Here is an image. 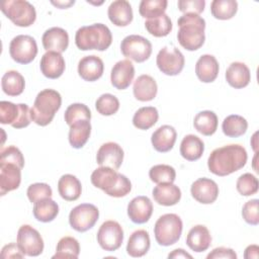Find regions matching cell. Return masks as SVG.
Wrapping results in <instances>:
<instances>
[{"mask_svg": "<svg viewBox=\"0 0 259 259\" xmlns=\"http://www.w3.org/2000/svg\"><path fill=\"white\" fill-rule=\"evenodd\" d=\"M247 159V151L243 146L231 144L214 149L207 159V167L214 175L227 176L243 168Z\"/></svg>", "mask_w": 259, "mask_h": 259, "instance_id": "1", "label": "cell"}, {"mask_svg": "<svg viewBox=\"0 0 259 259\" xmlns=\"http://www.w3.org/2000/svg\"><path fill=\"white\" fill-rule=\"evenodd\" d=\"M179 30L178 42L187 51H196L202 47L205 40V20L198 14L186 13L177 20Z\"/></svg>", "mask_w": 259, "mask_h": 259, "instance_id": "2", "label": "cell"}, {"mask_svg": "<svg viewBox=\"0 0 259 259\" xmlns=\"http://www.w3.org/2000/svg\"><path fill=\"white\" fill-rule=\"evenodd\" d=\"M90 179L95 187L112 197H123L132 190L130 179L110 167L100 166L92 172Z\"/></svg>", "mask_w": 259, "mask_h": 259, "instance_id": "3", "label": "cell"}, {"mask_svg": "<svg viewBox=\"0 0 259 259\" xmlns=\"http://www.w3.org/2000/svg\"><path fill=\"white\" fill-rule=\"evenodd\" d=\"M112 42L110 29L103 23H94L80 27L75 34V44L81 51H105Z\"/></svg>", "mask_w": 259, "mask_h": 259, "instance_id": "4", "label": "cell"}, {"mask_svg": "<svg viewBox=\"0 0 259 259\" xmlns=\"http://www.w3.org/2000/svg\"><path fill=\"white\" fill-rule=\"evenodd\" d=\"M62 105L61 94L54 89H44L37 93L30 108L31 120L40 126L50 124Z\"/></svg>", "mask_w": 259, "mask_h": 259, "instance_id": "5", "label": "cell"}, {"mask_svg": "<svg viewBox=\"0 0 259 259\" xmlns=\"http://www.w3.org/2000/svg\"><path fill=\"white\" fill-rule=\"evenodd\" d=\"M183 224L176 213L161 215L154 227V235L157 243L161 246H171L181 237Z\"/></svg>", "mask_w": 259, "mask_h": 259, "instance_id": "6", "label": "cell"}, {"mask_svg": "<svg viewBox=\"0 0 259 259\" xmlns=\"http://www.w3.org/2000/svg\"><path fill=\"white\" fill-rule=\"evenodd\" d=\"M0 9L8 19L20 27H28L36 19L34 6L25 0H7L1 2Z\"/></svg>", "mask_w": 259, "mask_h": 259, "instance_id": "7", "label": "cell"}, {"mask_svg": "<svg viewBox=\"0 0 259 259\" xmlns=\"http://www.w3.org/2000/svg\"><path fill=\"white\" fill-rule=\"evenodd\" d=\"M30 121V109L27 104H14L4 100L0 102V122L2 124H11L14 128H22L29 125Z\"/></svg>", "mask_w": 259, "mask_h": 259, "instance_id": "8", "label": "cell"}, {"mask_svg": "<svg viewBox=\"0 0 259 259\" xmlns=\"http://www.w3.org/2000/svg\"><path fill=\"white\" fill-rule=\"evenodd\" d=\"M121 54L137 63L147 61L152 54L151 41L138 34H131L125 36L120 44Z\"/></svg>", "mask_w": 259, "mask_h": 259, "instance_id": "9", "label": "cell"}, {"mask_svg": "<svg viewBox=\"0 0 259 259\" xmlns=\"http://www.w3.org/2000/svg\"><path fill=\"white\" fill-rule=\"evenodd\" d=\"M9 54L13 61L26 65L31 63L37 55L35 39L27 34H19L12 38L9 45Z\"/></svg>", "mask_w": 259, "mask_h": 259, "instance_id": "10", "label": "cell"}, {"mask_svg": "<svg viewBox=\"0 0 259 259\" xmlns=\"http://www.w3.org/2000/svg\"><path fill=\"white\" fill-rule=\"evenodd\" d=\"M99 218L98 208L91 203H81L69 213V224L77 232L84 233L94 227Z\"/></svg>", "mask_w": 259, "mask_h": 259, "instance_id": "11", "label": "cell"}, {"mask_svg": "<svg viewBox=\"0 0 259 259\" xmlns=\"http://www.w3.org/2000/svg\"><path fill=\"white\" fill-rule=\"evenodd\" d=\"M156 64L163 74L176 76L183 70L185 59L183 54L177 48L164 47L157 55Z\"/></svg>", "mask_w": 259, "mask_h": 259, "instance_id": "12", "label": "cell"}, {"mask_svg": "<svg viewBox=\"0 0 259 259\" xmlns=\"http://www.w3.org/2000/svg\"><path fill=\"white\" fill-rule=\"evenodd\" d=\"M17 244L25 256L35 257L44 251V240L37 230L29 225H22L17 232Z\"/></svg>", "mask_w": 259, "mask_h": 259, "instance_id": "13", "label": "cell"}, {"mask_svg": "<svg viewBox=\"0 0 259 259\" xmlns=\"http://www.w3.org/2000/svg\"><path fill=\"white\" fill-rule=\"evenodd\" d=\"M97 242L105 251L117 250L123 242L122 227L115 221L104 222L97 232Z\"/></svg>", "mask_w": 259, "mask_h": 259, "instance_id": "14", "label": "cell"}, {"mask_svg": "<svg viewBox=\"0 0 259 259\" xmlns=\"http://www.w3.org/2000/svg\"><path fill=\"white\" fill-rule=\"evenodd\" d=\"M123 150L114 142H107L100 146L96 154V162L99 166L118 169L123 161Z\"/></svg>", "mask_w": 259, "mask_h": 259, "instance_id": "15", "label": "cell"}, {"mask_svg": "<svg viewBox=\"0 0 259 259\" xmlns=\"http://www.w3.org/2000/svg\"><path fill=\"white\" fill-rule=\"evenodd\" d=\"M190 192L196 201L202 204H210L218 198L219 186L212 179L202 177L191 184Z\"/></svg>", "mask_w": 259, "mask_h": 259, "instance_id": "16", "label": "cell"}, {"mask_svg": "<svg viewBox=\"0 0 259 259\" xmlns=\"http://www.w3.org/2000/svg\"><path fill=\"white\" fill-rule=\"evenodd\" d=\"M135 77V67L133 63L125 59L118 61L111 69L110 81L114 88L118 90L126 89Z\"/></svg>", "mask_w": 259, "mask_h": 259, "instance_id": "17", "label": "cell"}, {"mask_svg": "<svg viewBox=\"0 0 259 259\" xmlns=\"http://www.w3.org/2000/svg\"><path fill=\"white\" fill-rule=\"evenodd\" d=\"M153 213V203L148 196L134 197L127 204V215L135 224L147 223Z\"/></svg>", "mask_w": 259, "mask_h": 259, "instance_id": "18", "label": "cell"}, {"mask_svg": "<svg viewBox=\"0 0 259 259\" xmlns=\"http://www.w3.org/2000/svg\"><path fill=\"white\" fill-rule=\"evenodd\" d=\"M44 49L47 52L63 53L69 46V34L62 27H51L47 29L41 37Z\"/></svg>", "mask_w": 259, "mask_h": 259, "instance_id": "19", "label": "cell"}, {"mask_svg": "<svg viewBox=\"0 0 259 259\" xmlns=\"http://www.w3.org/2000/svg\"><path fill=\"white\" fill-rule=\"evenodd\" d=\"M39 68L45 77L49 79H58L63 75L66 63L60 53L47 52L40 59Z\"/></svg>", "mask_w": 259, "mask_h": 259, "instance_id": "20", "label": "cell"}, {"mask_svg": "<svg viewBox=\"0 0 259 259\" xmlns=\"http://www.w3.org/2000/svg\"><path fill=\"white\" fill-rule=\"evenodd\" d=\"M21 182V168L11 163H0V193L15 190Z\"/></svg>", "mask_w": 259, "mask_h": 259, "instance_id": "21", "label": "cell"}, {"mask_svg": "<svg viewBox=\"0 0 259 259\" xmlns=\"http://www.w3.org/2000/svg\"><path fill=\"white\" fill-rule=\"evenodd\" d=\"M103 71V61L95 55L85 56L78 63V74L84 81L94 82L98 80L102 76Z\"/></svg>", "mask_w": 259, "mask_h": 259, "instance_id": "22", "label": "cell"}, {"mask_svg": "<svg viewBox=\"0 0 259 259\" xmlns=\"http://www.w3.org/2000/svg\"><path fill=\"white\" fill-rule=\"evenodd\" d=\"M177 133L175 128L169 124H164L158 127L151 137V142L154 149L160 153H166L172 150L176 142Z\"/></svg>", "mask_w": 259, "mask_h": 259, "instance_id": "23", "label": "cell"}, {"mask_svg": "<svg viewBox=\"0 0 259 259\" xmlns=\"http://www.w3.org/2000/svg\"><path fill=\"white\" fill-rule=\"evenodd\" d=\"M109 20L116 26H126L133 21V9L128 1L115 0L107 9Z\"/></svg>", "mask_w": 259, "mask_h": 259, "instance_id": "24", "label": "cell"}, {"mask_svg": "<svg viewBox=\"0 0 259 259\" xmlns=\"http://www.w3.org/2000/svg\"><path fill=\"white\" fill-rule=\"evenodd\" d=\"M219 62L212 55H202L195 64V74L203 83L213 82L219 75Z\"/></svg>", "mask_w": 259, "mask_h": 259, "instance_id": "25", "label": "cell"}, {"mask_svg": "<svg viewBox=\"0 0 259 259\" xmlns=\"http://www.w3.org/2000/svg\"><path fill=\"white\" fill-rule=\"evenodd\" d=\"M211 244V236L208 229L203 225L192 227L186 237V245L194 252L206 251Z\"/></svg>", "mask_w": 259, "mask_h": 259, "instance_id": "26", "label": "cell"}, {"mask_svg": "<svg viewBox=\"0 0 259 259\" xmlns=\"http://www.w3.org/2000/svg\"><path fill=\"white\" fill-rule=\"evenodd\" d=\"M225 76L228 84L235 89H242L251 81L250 70L242 62H233L228 67Z\"/></svg>", "mask_w": 259, "mask_h": 259, "instance_id": "27", "label": "cell"}, {"mask_svg": "<svg viewBox=\"0 0 259 259\" xmlns=\"http://www.w3.org/2000/svg\"><path fill=\"white\" fill-rule=\"evenodd\" d=\"M152 195L158 204L172 206L179 202L181 198V190L173 183H160L154 187Z\"/></svg>", "mask_w": 259, "mask_h": 259, "instance_id": "28", "label": "cell"}, {"mask_svg": "<svg viewBox=\"0 0 259 259\" xmlns=\"http://www.w3.org/2000/svg\"><path fill=\"white\" fill-rule=\"evenodd\" d=\"M134 96L139 101H151L158 92V86L155 79L147 74L139 76L134 82Z\"/></svg>", "mask_w": 259, "mask_h": 259, "instance_id": "29", "label": "cell"}, {"mask_svg": "<svg viewBox=\"0 0 259 259\" xmlns=\"http://www.w3.org/2000/svg\"><path fill=\"white\" fill-rule=\"evenodd\" d=\"M151 241L149 233L146 230H137L128 238L126 244V253L135 258L143 257L150 249Z\"/></svg>", "mask_w": 259, "mask_h": 259, "instance_id": "30", "label": "cell"}, {"mask_svg": "<svg viewBox=\"0 0 259 259\" xmlns=\"http://www.w3.org/2000/svg\"><path fill=\"white\" fill-rule=\"evenodd\" d=\"M58 191L63 199L75 201L81 195L82 185L75 175L65 174L58 181Z\"/></svg>", "mask_w": 259, "mask_h": 259, "instance_id": "31", "label": "cell"}, {"mask_svg": "<svg viewBox=\"0 0 259 259\" xmlns=\"http://www.w3.org/2000/svg\"><path fill=\"white\" fill-rule=\"evenodd\" d=\"M91 134L90 120L80 119L70 125L69 143L74 149H81L89 140Z\"/></svg>", "mask_w": 259, "mask_h": 259, "instance_id": "32", "label": "cell"}, {"mask_svg": "<svg viewBox=\"0 0 259 259\" xmlns=\"http://www.w3.org/2000/svg\"><path fill=\"white\" fill-rule=\"evenodd\" d=\"M204 151V144L195 135L185 136L180 144V154L187 161L198 160Z\"/></svg>", "mask_w": 259, "mask_h": 259, "instance_id": "33", "label": "cell"}, {"mask_svg": "<svg viewBox=\"0 0 259 259\" xmlns=\"http://www.w3.org/2000/svg\"><path fill=\"white\" fill-rule=\"evenodd\" d=\"M1 87L3 92L8 96H18L24 90L25 81L19 72L9 70L1 79Z\"/></svg>", "mask_w": 259, "mask_h": 259, "instance_id": "34", "label": "cell"}, {"mask_svg": "<svg viewBox=\"0 0 259 259\" xmlns=\"http://www.w3.org/2000/svg\"><path fill=\"white\" fill-rule=\"evenodd\" d=\"M32 213L38 222L50 223L54 221L58 215L59 205L51 197L45 198L34 202Z\"/></svg>", "mask_w": 259, "mask_h": 259, "instance_id": "35", "label": "cell"}, {"mask_svg": "<svg viewBox=\"0 0 259 259\" xmlns=\"http://www.w3.org/2000/svg\"><path fill=\"white\" fill-rule=\"evenodd\" d=\"M218 116L211 110H203L194 116L193 125L195 130L203 136H211L218 128Z\"/></svg>", "mask_w": 259, "mask_h": 259, "instance_id": "36", "label": "cell"}, {"mask_svg": "<svg viewBox=\"0 0 259 259\" xmlns=\"http://www.w3.org/2000/svg\"><path fill=\"white\" fill-rule=\"evenodd\" d=\"M159 118V113L154 106H144L139 108L133 117V124L139 130H149L152 127Z\"/></svg>", "mask_w": 259, "mask_h": 259, "instance_id": "37", "label": "cell"}, {"mask_svg": "<svg viewBox=\"0 0 259 259\" xmlns=\"http://www.w3.org/2000/svg\"><path fill=\"white\" fill-rule=\"evenodd\" d=\"M248 128V122L246 118L238 114L228 115L223 123L222 130L223 133L230 138H239L243 136Z\"/></svg>", "mask_w": 259, "mask_h": 259, "instance_id": "38", "label": "cell"}, {"mask_svg": "<svg viewBox=\"0 0 259 259\" xmlns=\"http://www.w3.org/2000/svg\"><path fill=\"white\" fill-rule=\"evenodd\" d=\"M238 2L235 0H213L210 4L211 15L220 20H228L235 16Z\"/></svg>", "mask_w": 259, "mask_h": 259, "instance_id": "39", "label": "cell"}, {"mask_svg": "<svg viewBox=\"0 0 259 259\" xmlns=\"http://www.w3.org/2000/svg\"><path fill=\"white\" fill-rule=\"evenodd\" d=\"M145 27L150 34L156 37H163L171 32L172 21L167 14H163L157 18L147 19Z\"/></svg>", "mask_w": 259, "mask_h": 259, "instance_id": "40", "label": "cell"}, {"mask_svg": "<svg viewBox=\"0 0 259 259\" xmlns=\"http://www.w3.org/2000/svg\"><path fill=\"white\" fill-rule=\"evenodd\" d=\"M80 254L79 242L70 236L63 237L57 244L53 258H78Z\"/></svg>", "mask_w": 259, "mask_h": 259, "instance_id": "41", "label": "cell"}, {"mask_svg": "<svg viewBox=\"0 0 259 259\" xmlns=\"http://www.w3.org/2000/svg\"><path fill=\"white\" fill-rule=\"evenodd\" d=\"M167 5V0H142L139 6V12L144 18H157L165 14Z\"/></svg>", "mask_w": 259, "mask_h": 259, "instance_id": "42", "label": "cell"}, {"mask_svg": "<svg viewBox=\"0 0 259 259\" xmlns=\"http://www.w3.org/2000/svg\"><path fill=\"white\" fill-rule=\"evenodd\" d=\"M149 177L154 183L157 184L173 183L176 178V171L170 165L158 164L150 169Z\"/></svg>", "mask_w": 259, "mask_h": 259, "instance_id": "43", "label": "cell"}, {"mask_svg": "<svg viewBox=\"0 0 259 259\" xmlns=\"http://www.w3.org/2000/svg\"><path fill=\"white\" fill-rule=\"evenodd\" d=\"M95 108L101 115L109 116L117 112L119 109V101L114 95L104 93L96 99Z\"/></svg>", "mask_w": 259, "mask_h": 259, "instance_id": "44", "label": "cell"}, {"mask_svg": "<svg viewBox=\"0 0 259 259\" xmlns=\"http://www.w3.org/2000/svg\"><path fill=\"white\" fill-rule=\"evenodd\" d=\"M65 121L68 125H71L80 119H91V111L89 107L83 103H73L69 105L64 114Z\"/></svg>", "mask_w": 259, "mask_h": 259, "instance_id": "45", "label": "cell"}, {"mask_svg": "<svg viewBox=\"0 0 259 259\" xmlns=\"http://www.w3.org/2000/svg\"><path fill=\"white\" fill-rule=\"evenodd\" d=\"M236 188L241 195L250 196L257 193L259 188V182L255 175L251 173H245L238 178Z\"/></svg>", "mask_w": 259, "mask_h": 259, "instance_id": "46", "label": "cell"}, {"mask_svg": "<svg viewBox=\"0 0 259 259\" xmlns=\"http://www.w3.org/2000/svg\"><path fill=\"white\" fill-rule=\"evenodd\" d=\"M26 194H27L29 201L34 203L38 200L52 197L53 190L49 184L37 182V183L30 184L28 186Z\"/></svg>", "mask_w": 259, "mask_h": 259, "instance_id": "47", "label": "cell"}, {"mask_svg": "<svg viewBox=\"0 0 259 259\" xmlns=\"http://www.w3.org/2000/svg\"><path fill=\"white\" fill-rule=\"evenodd\" d=\"M0 163L15 164L22 169L24 167V157L17 147L8 146L1 150Z\"/></svg>", "mask_w": 259, "mask_h": 259, "instance_id": "48", "label": "cell"}, {"mask_svg": "<svg viewBox=\"0 0 259 259\" xmlns=\"http://www.w3.org/2000/svg\"><path fill=\"white\" fill-rule=\"evenodd\" d=\"M258 199H251L247 201L242 208V217L245 222L252 226H257L259 224V214H258Z\"/></svg>", "mask_w": 259, "mask_h": 259, "instance_id": "49", "label": "cell"}, {"mask_svg": "<svg viewBox=\"0 0 259 259\" xmlns=\"http://www.w3.org/2000/svg\"><path fill=\"white\" fill-rule=\"evenodd\" d=\"M178 9L183 13H193L200 14L204 10L205 1L204 0H179Z\"/></svg>", "mask_w": 259, "mask_h": 259, "instance_id": "50", "label": "cell"}, {"mask_svg": "<svg viewBox=\"0 0 259 259\" xmlns=\"http://www.w3.org/2000/svg\"><path fill=\"white\" fill-rule=\"evenodd\" d=\"M206 258L207 259H220V258L236 259L237 258V254L231 248L218 247V248H214L210 253H208Z\"/></svg>", "mask_w": 259, "mask_h": 259, "instance_id": "51", "label": "cell"}, {"mask_svg": "<svg viewBox=\"0 0 259 259\" xmlns=\"http://www.w3.org/2000/svg\"><path fill=\"white\" fill-rule=\"evenodd\" d=\"M25 255L19 248L18 244L10 243L5 245L1 250V257L8 259V258H23Z\"/></svg>", "mask_w": 259, "mask_h": 259, "instance_id": "52", "label": "cell"}, {"mask_svg": "<svg viewBox=\"0 0 259 259\" xmlns=\"http://www.w3.org/2000/svg\"><path fill=\"white\" fill-rule=\"evenodd\" d=\"M258 251H259V247L257 245H249L244 252V257L246 259H252L258 258Z\"/></svg>", "mask_w": 259, "mask_h": 259, "instance_id": "53", "label": "cell"}, {"mask_svg": "<svg viewBox=\"0 0 259 259\" xmlns=\"http://www.w3.org/2000/svg\"><path fill=\"white\" fill-rule=\"evenodd\" d=\"M168 258H192L190 254H188L183 249H175L171 253H169Z\"/></svg>", "mask_w": 259, "mask_h": 259, "instance_id": "54", "label": "cell"}, {"mask_svg": "<svg viewBox=\"0 0 259 259\" xmlns=\"http://www.w3.org/2000/svg\"><path fill=\"white\" fill-rule=\"evenodd\" d=\"M74 3H75L74 0H73V1H57V2L52 1V4H53V5H55V6L59 7V8H61V9L68 8V7H70L71 5H73Z\"/></svg>", "mask_w": 259, "mask_h": 259, "instance_id": "55", "label": "cell"}, {"mask_svg": "<svg viewBox=\"0 0 259 259\" xmlns=\"http://www.w3.org/2000/svg\"><path fill=\"white\" fill-rule=\"evenodd\" d=\"M257 133H255L254 134V136H253V138H252V142H251V144H252V147H253V149H254V151H255V153H257Z\"/></svg>", "mask_w": 259, "mask_h": 259, "instance_id": "56", "label": "cell"}]
</instances>
